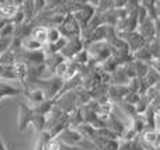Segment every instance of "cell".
Wrapping results in <instances>:
<instances>
[{"label": "cell", "mask_w": 160, "mask_h": 150, "mask_svg": "<svg viewBox=\"0 0 160 150\" xmlns=\"http://www.w3.org/2000/svg\"><path fill=\"white\" fill-rule=\"evenodd\" d=\"M34 38L38 42H44L45 39H47V31H45V28H38V30H35Z\"/></svg>", "instance_id": "cell-1"}, {"label": "cell", "mask_w": 160, "mask_h": 150, "mask_svg": "<svg viewBox=\"0 0 160 150\" xmlns=\"http://www.w3.org/2000/svg\"><path fill=\"white\" fill-rule=\"evenodd\" d=\"M14 11H16L14 6H3V7L0 8V13H2L3 16H11Z\"/></svg>", "instance_id": "cell-2"}, {"label": "cell", "mask_w": 160, "mask_h": 150, "mask_svg": "<svg viewBox=\"0 0 160 150\" xmlns=\"http://www.w3.org/2000/svg\"><path fill=\"white\" fill-rule=\"evenodd\" d=\"M45 150H59V145L56 140H52V142H49L47 145V149Z\"/></svg>", "instance_id": "cell-3"}, {"label": "cell", "mask_w": 160, "mask_h": 150, "mask_svg": "<svg viewBox=\"0 0 160 150\" xmlns=\"http://www.w3.org/2000/svg\"><path fill=\"white\" fill-rule=\"evenodd\" d=\"M146 140H149V142H155L156 140V136L153 133H148L146 135Z\"/></svg>", "instance_id": "cell-4"}]
</instances>
